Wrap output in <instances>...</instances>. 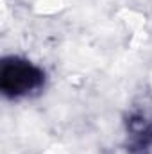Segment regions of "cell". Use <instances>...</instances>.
<instances>
[{
	"label": "cell",
	"mask_w": 152,
	"mask_h": 154,
	"mask_svg": "<svg viewBox=\"0 0 152 154\" xmlns=\"http://www.w3.org/2000/svg\"><path fill=\"white\" fill-rule=\"evenodd\" d=\"M36 82V75L32 74V70L29 66H14V68H4V88L16 90H31Z\"/></svg>",
	"instance_id": "obj_1"
}]
</instances>
